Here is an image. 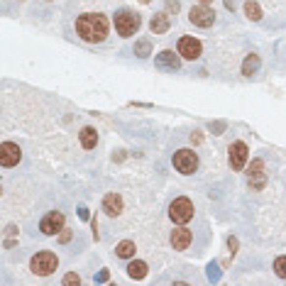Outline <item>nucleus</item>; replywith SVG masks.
Wrapping results in <instances>:
<instances>
[{
	"instance_id": "9d476101",
	"label": "nucleus",
	"mask_w": 286,
	"mask_h": 286,
	"mask_svg": "<svg viewBox=\"0 0 286 286\" xmlns=\"http://www.w3.org/2000/svg\"><path fill=\"white\" fill-rule=\"evenodd\" d=\"M247 144L245 142H235L230 144V166L235 169V171H240L242 166H245V161H247Z\"/></svg>"
},
{
	"instance_id": "ddd939ff",
	"label": "nucleus",
	"mask_w": 286,
	"mask_h": 286,
	"mask_svg": "<svg viewBox=\"0 0 286 286\" xmlns=\"http://www.w3.org/2000/svg\"><path fill=\"white\" fill-rule=\"evenodd\" d=\"M171 245H174V250H186L191 245V232L186 227H176L171 232Z\"/></svg>"
},
{
	"instance_id": "7ed1b4c3",
	"label": "nucleus",
	"mask_w": 286,
	"mask_h": 286,
	"mask_svg": "<svg viewBox=\"0 0 286 286\" xmlns=\"http://www.w3.org/2000/svg\"><path fill=\"white\" fill-rule=\"evenodd\" d=\"M57 264H59V259H57V254L54 252H37L34 257H32V272L34 274H39V277H49L54 269H57Z\"/></svg>"
},
{
	"instance_id": "2eb2a0df",
	"label": "nucleus",
	"mask_w": 286,
	"mask_h": 286,
	"mask_svg": "<svg viewBox=\"0 0 286 286\" xmlns=\"http://www.w3.org/2000/svg\"><path fill=\"white\" fill-rule=\"evenodd\" d=\"M149 30H152L154 34H164V32L169 30V15H166V12L154 15V17H152V22H149Z\"/></svg>"
},
{
	"instance_id": "c85d7f7f",
	"label": "nucleus",
	"mask_w": 286,
	"mask_h": 286,
	"mask_svg": "<svg viewBox=\"0 0 286 286\" xmlns=\"http://www.w3.org/2000/svg\"><path fill=\"white\" fill-rule=\"evenodd\" d=\"M235 5H237V0H225V7L227 10H235Z\"/></svg>"
},
{
	"instance_id": "b1692460",
	"label": "nucleus",
	"mask_w": 286,
	"mask_h": 286,
	"mask_svg": "<svg viewBox=\"0 0 286 286\" xmlns=\"http://www.w3.org/2000/svg\"><path fill=\"white\" fill-rule=\"evenodd\" d=\"M108 279H110V274H108V269H103V272H100V274L95 277V282H98V284H105Z\"/></svg>"
},
{
	"instance_id": "a211bd4d",
	"label": "nucleus",
	"mask_w": 286,
	"mask_h": 286,
	"mask_svg": "<svg viewBox=\"0 0 286 286\" xmlns=\"http://www.w3.org/2000/svg\"><path fill=\"white\" fill-rule=\"evenodd\" d=\"M127 274H130L132 279H144V277H147V264H144V262H130Z\"/></svg>"
},
{
	"instance_id": "9b49d317",
	"label": "nucleus",
	"mask_w": 286,
	"mask_h": 286,
	"mask_svg": "<svg viewBox=\"0 0 286 286\" xmlns=\"http://www.w3.org/2000/svg\"><path fill=\"white\" fill-rule=\"evenodd\" d=\"M264 161L262 159H254L252 161V166H250V184L254 186V189H262L264 186Z\"/></svg>"
},
{
	"instance_id": "7c9ffc66",
	"label": "nucleus",
	"mask_w": 286,
	"mask_h": 286,
	"mask_svg": "<svg viewBox=\"0 0 286 286\" xmlns=\"http://www.w3.org/2000/svg\"><path fill=\"white\" fill-rule=\"evenodd\" d=\"M201 2H203V5H206V2H211V0H201Z\"/></svg>"
},
{
	"instance_id": "412c9836",
	"label": "nucleus",
	"mask_w": 286,
	"mask_h": 286,
	"mask_svg": "<svg viewBox=\"0 0 286 286\" xmlns=\"http://www.w3.org/2000/svg\"><path fill=\"white\" fill-rule=\"evenodd\" d=\"M135 54H137V57H142V59L152 54V44H149V39H140V42L135 44Z\"/></svg>"
},
{
	"instance_id": "6e6552de",
	"label": "nucleus",
	"mask_w": 286,
	"mask_h": 286,
	"mask_svg": "<svg viewBox=\"0 0 286 286\" xmlns=\"http://www.w3.org/2000/svg\"><path fill=\"white\" fill-rule=\"evenodd\" d=\"M20 159H22V152H20L17 144H12V142L0 144V164L2 166H15Z\"/></svg>"
},
{
	"instance_id": "0eeeda50",
	"label": "nucleus",
	"mask_w": 286,
	"mask_h": 286,
	"mask_svg": "<svg viewBox=\"0 0 286 286\" xmlns=\"http://www.w3.org/2000/svg\"><path fill=\"white\" fill-rule=\"evenodd\" d=\"M189 17H191V22L198 25V27H211V25L215 22V12L208 7V5H198V7H193Z\"/></svg>"
},
{
	"instance_id": "aec40b11",
	"label": "nucleus",
	"mask_w": 286,
	"mask_h": 286,
	"mask_svg": "<svg viewBox=\"0 0 286 286\" xmlns=\"http://www.w3.org/2000/svg\"><path fill=\"white\" fill-rule=\"evenodd\" d=\"M245 12H247V17H250L252 22H259V20H262V7H259L257 2H247V5H245Z\"/></svg>"
},
{
	"instance_id": "1a4fd4ad",
	"label": "nucleus",
	"mask_w": 286,
	"mask_h": 286,
	"mask_svg": "<svg viewBox=\"0 0 286 286\" xmlns=\"http://www.w3.org/2000/svg\"><path fill=\"white\" fill-rule=\"evenodd\" d=\"M179 54L184 57V59H198L201 57V42L198 39H193V37H181L179 39Z\"/></svg>"
},
{
	"instance_id": "393cba45",
	"label": "nucleus",
	"mask_w": 286,
	"mask_h": 286,
	"mask_svg": "<svg viewBox=\"0 0 286 286\" xmlns=\"http://www.w3.org/2000/svg\"><path fill=\"white\" fill-rule=\"evenodd\" d=\"M69 240H71V232L69 230H62L59 232V242H69Z\"/></svg>"
},
{
	"instance_id": "dca6fc26",
	"label": "nucleus",
	"mask_w": 286,
	"mask_h": 286,
	"mask_svg": "<svg viewBox=\"0 0 286 286\" xmlns=\"http://www.w3.org/2000/svg\"><path fill=\"white\" fill-rule=\"evenodd\" d=\"M98 142V135H95V130L93 127H83L81 130V144L86 147V149H93Z\"/></svg>"
},
{
	"instance_id": "4be33fe9",
	"label": "nucleus",
	"mask_w": 286,
	"mask_h": 286,
	"mask_svg": "<svg viewBox=\"0 0 286 286\" xmlns=\"http://www.w3.org/2000/svg\"><path fill=\"white\" fill-rule=\"evenodd\" d=\"M274 272H277L282 279H286V257H279V259L274 262Z\"/></svg>"
},
{
	"instance_id": "a878e982",
	"label": "nucleus",
	"mask_w": 286,
	"mask_h": 286,
	"mask_svg": "<svg viewBox=\"0 0 286 286\" xmlns=\"http://www.w3.org/2000/svg\"><path fill=\"white\" fill-rule=\"evenodd\" d=\"M211 130H215V135H220V132L225 130V123H213V125H211Z\"/></svg>"
},
{
	"instance_id": "bb28decb",
	"label": "nucleus",
	"mask_w": 286,
	"mask_h": 286,
	"mask_svg": "<svg viewBox=\"0 0 286 286\" xmlns=\"http://www.w3.org/2000/svg\"><path fill=\"white\" fill-rule=\"evenodd\" d=\"M78 215H81V220H88V208H78Z\"/></svg>"
},
{
	"instance_id": "20e7f679",
	"label": "nucleus",
	"mask_w": 286,
	"mask_h": 286,
	"mask_svg": "<svg viewBox=\"0 0 286 286\" xmlns=\"http://www.w3.org/2000/svg\"><path fill=\"white\" fill-rule=\"evenodd\" d=\"M174 166H176V171H181V174H193V171L198 169V157H196V152H191V149H179V152L174 154Z\"/></svg>"
},
{
	"instance_id": "423d86ee",
	"label": "nucleus",
	"mask_w": 286,
	"mask_h": 286,
	"mask_svg": "<svg viewBox=\"0 0 286 286\" xmlns=\"http://www.w3.org/2000/svg\"><path fill=\"white\" fill-rule=\"evenodd\" d=\"M39 230H42L44 235H57V232H62V230H64V213H59V211L47 213L42 218V222H39Z\"/></svg>"
},
{
	"instance_id": "f257e3e1",
	"label": "nucleus",
	"mask_w": 286,
	"mask_h": 286,
	"mask_svg": "<svg viewBox=\"0 0 286 286\" xmlns=\"http://www.w3.org/2000/svg\"><path fill=\"white\" fill-rule=\"evenodd\" d=\"M76 32L86 42H103L105 34H108V20H105V15H98V12L95 15L93 12L81 15L76 20Z\"/></svg>"
},
{
	"instance_id": "cd10ccee",
	"label": "nucleus",
	"mask_w": 286,
	"mask_h": 286,
	"mask_svg": "<svg viewBox=\"0 0 286 286\" xmlns=\"http://www.w3.org/2000/svg\"><path fill=\"white\" fill-rule=\"evenodd\" d=\"M227 245H230V250H232V252L237 250V240H235V237H230V240H227Z\"/></svg>"
},
{
	"instance_id": "f03ea898",
	"label": "nucleus",
	"mask_w": 286,
	"mask_h": 286,
	"mask_svg": "<svg viewBox=\"0 0 286 286\" xmlns=\"http://www.w3.org/2000/svg\"><path fill=\"white\" fill-rule=\"evenodd\" d=\"M115 30L120 37H132L140 30V15H135L130 10H120L115 15Z\"/></svg>"
},
{
	"instance_id": "39448f33",
	"label": "nucleus",
	"mask_w": 286,
	"mask_h": 286,
	"mask_svg": "<svg viewBox=\"0 0 286 286\" xmlns=\"http://www.w3.org/2000/svg\"><path fill=\"white\" fill-rule=\"evenodd\" d=\"M169 215H171V220L174 222H179V225H184V222H189L191 218H193V203L189 201V198H176L174 203H171V208H169Z\"/></svg>"
},
{
	"instance_id": "f8f14e48",
	"label": "nucleus",
	"mask_w": 286,
	"mask_h": 286,
	"mask_svg": "<svg viewBox=\"0 0 286 286\" xmlns=\"http://www.w3.org/2000/svg\"><path fill=\"white\" fill-rule=\"evenodd\" d=\"M157 66L159 69H171V71H176L179 66H181V62H179V57L174 54V52H161L159 57H157Z\"/></svg>"
},
{
	"instance_id": "4468645a",
	"label": "nucleus",
	"mask_w": 286,
	"mask_h": 286,
	"mask_svg": "<svg viewBox=\"0 0 286 286\" xmlns=\"http://www.w3.org/2000/svg\"><path fill=\"white\" fill-rule=\"evenodd\" d=\"M103 211L108 215H120V211H123V198L118 193H108L103 198Z\"/></svg>"
},
{
	"instance_id": "c756f323",
	"label": "nucleus",
	"mask_w": 286,
	"mask_h": 286,
	"mask_svg": "<svg viewBox=\"0 0 286 286\" xmlns=\"http://www.w3.org/2000/svg\"><path fill=\"white\" fill-rule=\"evenodd\" d=\"M166 5H169V7H171V10H174V12H176V10H179V2H176V0H169V2H166Z\"/></svg>"
},
{
	"instance_id": "f3484780",
	"label": "nucleus",
	"mask_w": 286,
	"mask_h": 286,
	"mask_svg": "<svg viewBox=\"0 0 286 286\" xmlns=\"http://www.w3.org/2000/svg\"><path fill=\"white\" fill-rule=\"evenodd\" d=\"M118 257H123V259H130V257H135V242H130V240H123L120 245H118Z\"/></svg>"
},
{
	"instance_id": "6ab92c4d",
	"label": "nucleus",
	"mask_w": 286,
	"mask_h": 286,
	"mask_svg": "<svg viewBox=\"0 0 286 286\" xmlns=\"http://www.w3.org/2000/svg\"><path fill=\"white\" fill-rule=\"evenodd\" d=\"M257 69H259V57H257V54H250V57L245 59V64H242V73H245V76H252Z\"/></svg>"
},
{
	"instance_id": "5701e85b",
	"label": "nucleus",
	"mask_w": 286,
	"mask_h": 286,
	"mask_svg": "<svg viewBox=\"0 0 286 286\" xmlns=\"http://www.w3.org/2000/svg\"><path fill=\"white\" fill-rule=\"evenodd\" d=\"M81 284V277L78 274H66L64 277V286H78Z\"/></svg>"
}]
</instances>
